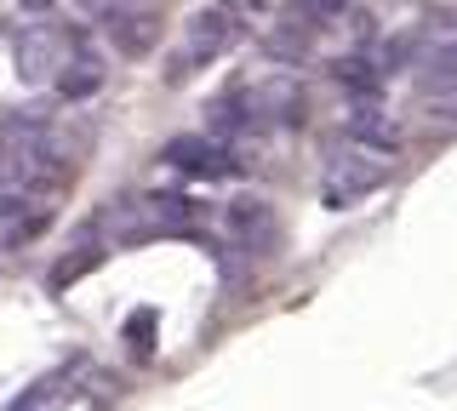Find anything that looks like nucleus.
<instances>
[{
    "instance_id": "nucleus-18",
    "label": "nucleus",
    "mask_w": 457,
    "mask_h": 411,
    "mask_svg": "<svg viewBox=\"0 0 457 411\" xmlns=\"http://www.w3.org/2000/svg\"><path fill=\"white\" fill-rule=\"evenodd\" d=\"M18 6H23V12H52L57 0H18Z\"/></svg>"
},
{
    "instance_id": "nucleus-13",
    "label": "nucleus",
    "mask_w": 457,
    "mask_h": 411,
    "mask_svg": "<svg viewBox=\"0 0 457 411\" xmlns=\"http://www.w3.org/2000/svg\"><path fill=\"white\" fill-rule=\"evenodd\" d=\"M332 80L343 92H354V97H378L383 92V69H371L366 58H337L332 63Z\"/></svg>"
},
{
    "instance_id": "nucleus-1",
    "label": "nucleus",
    "mask_w": 457,
    "mask_h": 411,
    "mask_svg": "<svg viewBox=\"0 0 457 411\" xmlns=\"http://www.w3.org/2000/svg\"><path fill=\"white\" fill-rule=\"evenodd\" d=\"M80 46L75 29L63 23H29V29L12 40V63H18V80H52L57 69L69 63V52Z\"/></svg>"
},
{
    "instance_id": "nucleus-17",
    "label": "nucleus",
    "mask_w": 457,
    "mask_h": 411,
    "mask_svg": "<svg viewBox=\"0 0 457 411\" xmlns=\"http://www.w3.org/2000/svg\"><path fill=\"white\" fill-rule=\"evenodd\" d=\"M223 6H240V12H263L269 0H223Z\"/></svg>"
},
{
    "instance_id": "nucleus-6",
    "label": "nucleus",
    "mask_w": 457,
    "mask_h": 411,
    "mask_svg": "<svg viewBox=\"0 0 457 411\" xmlns=\"http://www.w3.org/2000/svg\"><path fill=\"white\" fill-rule=\"evenodd\" d=\"M246 97H252V109H257V115H263L269 126H303V115H309V97H303V86H297L292 75H269V80H257Z\"/></svg>"
},
{
    "instance_id": "nucleus-3",
    "label": "nucleus",
    "mask_w": 457,
    "mask_h": 411,
    "mask_svg": "<svg viewBox=\"0 0 457 411\" xmlns=\"http://www.w3.org/2000/svg\"><path fill=\"white\" fill-rule=\"evenodd\" d=\"M383 183H389V166L361 154V149H349L326 166V206H354V201H366L371 189H383Z\"/></svg>"
},
{
    "instance_id": "nucleus-2",
    "label": "nucleus",
    "mask_w": 457,
    "mask_h": 411,
    "mask_svg": "<svg viewBox=\"0 0 457 411\" xmlns=\"http://www.w3.org/2000/svg\"><path fill=\"white\" fill-rule=\"evenodd\" d=\"M161 160L171 166V172H183V177H195V183H223V177H235L240 172V160H235V149L223 144V137H200V132H183V137H166V149H161Z\"/></svg>"
},
{
    "instance_id": "nucleus-5",
    "label": "nucleus",
    "mask_w": 457,
    "mask_h": 411,
    "mask_svg": "<svg viewBox=\"0 0 457 411\" xmlns=\"http://www.w3.org/2000/svg\"><path fill=\"white\" fill-rule=\"evenodd\" d=\"M314 35H320V6H314V0H292V6L280 12V29L269 35L263 46H269V58L297 63V58H309Z\"/></svg>"
},
{
    "instance_id": "nucleus-11",
    "label": "nucleus",
    "mask_w": 457,
    "mask_h": 411,
    "mask_svg": "<svg viewBox=\"0 0 457 411\" xmlns=\"http://www.w3.org/2000/svg\"><path fill=\"white\" fill-rule=\"evenodd\" d=\"M97 86H104V63H97L92 52L75 46V52H69V63L57 69V92H63L69 103H80V97H92Z\"/></svg>"
},
{
    "instance_id": "nucleus-4",
    "label": "nucleus",
    "mask_w": 457,
    "mask_h": 411,
    "mask_svg": "<svg viewBox=\"0 0 457 411\" xmlns=\"http://www.w3.org/2000/svg\"><path fill=\"white\" fill-rule=\"evenodd\" d=\"M104 35H109V46L120 52V58H149L154 46H161V18H154V6H114L104 12Z\"/></svg>"
},
{
    "instance_id": "nucleus-8",
    "label": "nucleus",
    "mask_w": 457,
    "mask_h": 411,
    "mask_svg": "<svg viewBox=\"0 0 457 411\" xmlns=\"http://www.w3.org/2000/svg\"><path fill=\"white\" fill-rule=\"evenodd\" d=\"M240 40V23L228 6H200L189 18V52L195 58H218V52H228Z\"/></svg>"
},
{
    "instance_id": "nucleus-7",
    "label": "nucleus",
    "mask_w": 457,
    "mask_h": 411,
    "mask_svg": "<svg viewBox=\"0 0 457 411\" xmlns=\"http://www.w3.org/2000/svg\"><path fill=\"white\" fill-rule=\"evenodd\" d=\"M228 234H235L246 251H275V246H280V218H275V206L257 201V194L235 201V206H228Z\"/></svg>"
},
{
    "instance_id": "nucleus-19",
    "label": "nucleus",
    "mask_w": 457,
    "mask_h": 411,
    "mask_svg": "<svg viewBox=\"0 0 457 411\" xmlns=\"http://www.w3.org/2000/svg\"><path fill=\"white\" fill-rule=\"evenodd\" d=\"M80 6H86V12H109L114 0H80Z\"/></svg>"
},
{
    "instance_id": "nucleus-14",
    "label": "nucleus",
    "mask_w": 457,
    "mask_h": 411,
    "mask_svg": "<svg viewBox=\"0 0 457 411\" xmlns=\"http://www.w3.org/2000/svg\"><path fill=\"white\" fill-rule=\"evenodd\" d=\"M418 46H423V35L418 29H406V35H395L389 46H383V69H406L411 58H418Z\"/></svg>"
},
{
    "instance_id": "nucleus-9",
    "label": "nucleus",
    "mask_w": 457,
    "mask_h": 411,
    "mask_svg": "<svg viewBox=\"0 0 457 411\" xmlns=\"http://www.w3.org/2000/svg\"><path fill=\"white\" fill-rule=\"evenodd\" d=\"M343 132H349V144L378 149V154H395V149H400V126H395L389 115H378V109H354Z\"/></svg>"
},
{
    "instance_id": "nucleus-10",
    "label": "nucleus",
    "mask_w": 457,
    "mask_h": 411,
    "mask_svg": "<svg viewBox=\"0 0 457 411\" xmlns=\"http://www.w3.org/2000/svg\"><path fill=\"white\" fill-rule=\"evenodd\" d=\"M418 92H423V97H452V92H457V40L435 46V52L418 63Z\"/></svg>"
},
{
    "instance_id": "nucleus-12",
    "label": "nucleus",
    "mask_w": 457,
    "mask_h": 411,
    "mask_svg": "<svg viewBox=\"0 0 457 411\" xmlns=\"http://www.w3.org/2000/svg\"><path fill=\"white\" fill-rule=\"evenodd\" d=\"M149 201V218H154V234H189L200 223V206L183 201V194H143Z\"/></svg>"
},
{
    "instance_id": "nucleus-16",
    "label": "nucleus",
    "mask_w": 457,
    "mask_h": 411,
    "mask_svg": "<svg viewBox=\"0 0 457 411\" xmlns=\"http://www.w3.org/2000/svg\"><path fill=\"white\" fill-rule=\"evenodd\" d=\"M314 6H320V12H326V18H337V12H343V6H349V0H314Z\"/></svg>"
},
{
    "instance_id": "nucleus-15",
    "label": "nucleus",
    "mask_w": 457,
    "mask_h": 411,
    "mask_svg": "<svg viewBox=\"0 0 457 411\" xmlns=\"http://www.w3.org/2000/svg\"><path fill=\"white\" fill-rule=\"evenodd\" d=\"M126 332H132V343H137V354H149V332H154V308H137V315L126 320Z\"/></svg>"
}]
</instances>
